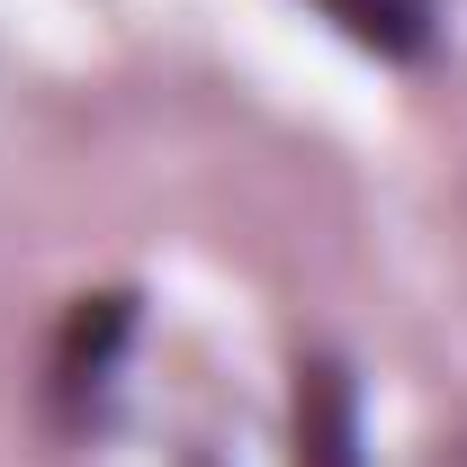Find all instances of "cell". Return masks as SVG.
I'll use <instances>...</instances> for the list:
<instances>
[{
  "instance_id": "3957f363",
  "label": "cell",
  "mask_w": 467,
  "mask_h": 467,
  "mask_svg": "<svg viewBox=\"0 0 467 467\" xmlns=\"http://www.w3.org/2000/svg\"><path fill=\"white\" fill-rule=\"evenodd\" d=\"M315 9L378 63H422L441 46V0H315Z\"/></svg>"
},
{
  "instance_id": "6da1fadb",
  "label": "cell",
  "mask_w": 467,
  "mask_h": 467,
  "mask_svg": "<svg viewBox=\"0 0 467 467\" xmlns=\"http://www.w3.org/2000/svg\"><path fill=\"white\" fill-rule=\"evenodd\" d=\"M135 342V296L109 288V296H81L72 324H63L55 359H46V396H55V422L90 431L109 413V387H117V359Z\"/></svg>"
},
{
  "instance_id": "7a4b0ae2",
  "label": "cell",
  "mask_w": 467,
  "mask_h": 467,
  "mask_svg": "<svg viewBox=\"0 0 467 467\" xmlns=\"http://www.w3.org/2000/svg\"><path fill=\"white\" fill-rule=\"evenodd\" d=\"M296 467H368L359 459V387L342 359L296 368Z\"/></svg>"
}]
</instances>
